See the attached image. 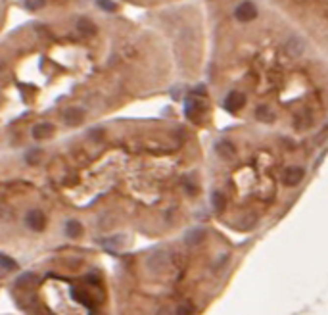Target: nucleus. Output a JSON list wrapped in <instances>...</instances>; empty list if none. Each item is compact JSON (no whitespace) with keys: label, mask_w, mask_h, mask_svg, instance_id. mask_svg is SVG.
<instances>
[{"label":"nucleus","mask_w":328,"mask_h":315,"mask_svg":"<svg viewBox=\"0 0 328 315\" xmlns=\"http://www.w3.org/2000/svg\"><path fill=\"white\" fill-rule=\"evenodd\" d=\"M77 31L83 37H94L98 33V27H96V23L92 22V20H88V18H79L77 20Z\"/></svg>","instance_id":"nucleus-10"},{"label":"nucleus","mask_w":328,"mask_h":315,"mask_svg":"<svg viewBox=\"0 0 328 315\" xmlns=\"http://www.w3.org/2000/svg\"><path fill=\"white\" fill-rule=\"evenodd\" d=\"M255 117L263 121V123H273L275 119H277V115L273 113V110L267 106V104H261V106H257V110H255Z\"/></svg>","instance_id":"nucleus-12"},{"label":"nucleus","mask_w":328,"mask_h":315,"mask_svg":"<svg viewBox=\"0 0 328 315\" xmlns=\"http://www.w3.org/2000/svg\"><path fill=\"white\" fill-rule=\"evenodd\" d=\"M98 8H102L104 12H115L117 10V4L113 0H96Z\"/></svg>","instance_id":"nucleus-21"},{"label":"nucleus","mask_w":328,"mask_h":315,"mask_svg":"<svg viewBox=\"0 0 328 315\" xmlns=\"http://www.w3.org/2000/svg\"><path fill=\"white\" fill-rule=\"evenodd\" d=\"M203 112H205L203 100L200 96H196V94H190L186 98V102H184V113H186V117L192 119V121H200V117L203 115Z\"/></svg>","instance_id":"nucleus-1"},{"label":"nucleus","mask_w":328,"mask_h":315,"mask_svg":"<svg viewBox=\"0 0 328 315\" xmlns=\"http://www.w3.org/2000/svg\"><path fill=\"white\" fill-rule=\"evenodd\" d=\"M39 283V277L35 273H22L18 277V287H35Z\"/></svg>","instance_id":"nucleus-15"},{"label":"nucleus","mask_w":328,"mask_h":315,"mask_svg":"<svg viewBox=\"0 0 328 315\" xmlns=\"http://www.w3.org/2000/svg\"><path fill=\"white\" fill-rule=\"evenodd\" d=\"M234 18L240 23H248L253 22L257 18V6L252 2V0H246V2H240L234 10Z\"/></svg>","instance_id":"nucleus-2"},{"label":"nucleus","mask_w":328,"mask_h":315,"mask_svg":"<svg viewBox=\"0 0 328 315\" xmlns=\"http://www.w3.org/2000/svg\"><path fill=\"white\" fill-rule=\"evenodd\" d=\"M215 152L221 159L225 161H230L236 158V146L230 142V140H217L215 142Z\"/></svg>","instance_id":"nucleus-6"},{"label":"nucleus","mask_w":328,"mask_h":315,"mask_svg":"<svg viewBox=\"0 0 328 315\" xmlns=\"http://www.w3.org/2000/svg\"><path fill=\"white\" fill-rule=\"evenodd\" d=\"M223 106H225V110L227 112H240L242 108L246 106V96L242 94V92H238V90H232V92H228L227 94V98L223 100Z\"/></svg>","instance_id":"nucleus-5"},{"label":"nucleus","mask_w":328,"mask_h":315,"mask_svg":"<svg viewBox=\"0 0 328 315\" xmlns=\"http://www.w3.org/2000/svg\"><path fill=\"white\" fill-rule=\"evenodd\" d=\"M305 177V169L300 167V165H290L286 167L284 173H282V183L286 186H298Z\"/></svg>","instance_id":"nucleus-4"},{"label":"nucleus","mask_w":328,"mask_h":315,"mask_svg":"<svg viewBox=\"0 0 328 315\" xmlns=\"http://www.w3.org/2000/svg\"><path fill=\"white\" fill-rule=\"evenodd\" d=\"M41 156H43V152H41V150H31V152H27L25 159H27V163L35 165V163H39V161H41V159H39Z\"/></svg>","instance_id":"nucleus-22"},{"label":"nucleus","mask_w":328,"mask_h":315,"mask_svg":"<svg viewBox=\"0 0 328 315\" xmlns=\"http://www.w3.org/2000/svg\"><path fill=\"white\" fill-rule=\"evenodd\" d=\"M64 121H66L67 125H71V127L81 125V123L85 121V110H83V108H77V106L67 108L66 112H64Z\"/></svg>","instance_id":"nucleus-7"},{"label":"nucleus","mask_w":328,"mask_h":315,"mask_svg":"<svg viewBox=\"0 0 328 315\" xmlns=\"http://www.w3.org/2000/svg\"><path fill=\"white\" fill-rule=\"evenodd\" d=\"M54 131H56V127H54L52 123L43 121V123H37V125L33 127L31 135H33L35 140H46V138H50V136L54 135Z\"/></svg>","instance_id":"nucleus-8"},{"label":"nucleus","mask_w":328,"mask_h":315,"mask_svg":"<svg viewBox=\"0 0 328 315\" xmlns=\"http://www.w3.org/2000/svg\"><path fill=\"white\" fill-rule=\"evenodd\" d=\"M150 267L152 269H161V267H165L167 265V256H165V252H155L152 258H150Z\"/></svg>","instance_id":"nucleus-14"},{"label":"nucleus","mask_w":328,"mask_h":315,"mask_svg":"<svg viewBox=\"0 0 328 315\" xmlns=\"http://www.w3.org/2000/svg\"><path fill=\"white\" fill-rule=\"evenodd\" d=\"M123 244H125V238H123V235H117V236H113V238L104 240V246L108 248V250H117V248H121Z\"/></svg>","instance_id":"nucleus-16"},{"label":"nucleus","mask_w":328,"mask_h":315,"mask_svg":"<svg viewBox=\"0 0 328 315\" xmlns=\"http://www.w3.org/2000/svg\"><path fill=\"white\" fill-rule=\"evenodd\" d=\"M66 235L69 238H79L83 235V225L77 219H69L66 223Z\"/></svg>","instance_id":"nucleus-13"},{"label":"nucleus","mask_w":328,"mask_h":315,"mask_svg":"<svg viewBox=\"0 0 328 315\" xmlns=\"http://www.w3.org/2000/svg\"><path fill=\"white\" fill-rule=\"evenodd\" d=\"M286 52L290 54V56H302L303 52H305V43H303V39L302 37H290L288 41H286Z\"/></svg>","instance_id":"nucleus-9"},{"label":"nucleus","mask_w":328,"mask_h":315,"mask_svg":"<svg viewBox=\"0 0 328 315\" xmlns=\"http://www.w3.org/2000/svg\"><path fill=\"white\" fill-rule=\"evenodd\" d=\"M0 267L6 271H14L18 269V263L12 260V258H8V256H4V254H0Z\"/></svg>","instance_id":"nucleus-19"},{"label":"nucleus","mask_w":328,"mask_h":315,"mask_svg":"<svg viewBox=\"0 0 328 315\" xmlns=\"http://www.w3.org/2000/svg\"><path fill=\"white\" fill-rule=\"evenodd\" d=\"M186 244L188 246H196V244H202L203 240H205V231L203 229H200V227H196V229H190L188 233H186Z\"/></svg>","instance_id":"nucleus-11"},{"label":"nucleus","mask_w":328,"mask_h":315,"mask_svg":"<svg viewBox=\"0 0 328 315\" xmlns=\"http://www.w3.org/2000/svg\"><path fill=\"white\" fill-rule=\"evenodd\" d=\"M71 296H73L77 302H81V304H83L87 310H90V312H92V304H90V302L87 300V294H85V292H81V290L73 289V290H71Z\"/></svg>","instance_id":"nucleus-18"},{"label":"nucleus","mask_w":328,"mask_h":315,"mask_svg":"<svg viewBox=\"0 0 328 315\" xmlns=\"http://www.w3.org/2000/svg\"><path fill=\"white\" fill-rule=\"evenodd\" d=\"M211 206H213L215 211H223V210H225V196H223L219 190H215V192L211 194Z\"/></svg>","instance_id":"nucleus-17"},{"label":"nucleus","mask_w":328,"mask_h":315,"mask_svg":"<svg viewBox=\"0 0 328 315\" xmlns=\"http://www.w3.org/2000/svg\"><path fill=\"white\" fill-rule=\"evenodd\" d=\"M25 225L29 227L31 231L35 233H41L46 229V215H44L43 210H29L27 215H25Z\"/></svg>","instance_id":"nucleus-3"},{"label":"nucleus","mask_w":328,"mask_h":315,"mask_svg":"<svg viewBox=\"0 0 328 315\" xmlns=\"http://www.w3.org/2000/svg\"><path fill=\"white\" fill-rule=\"evenodd\" d=\"M25 8L31 10V12H37V10H43L46 6V0H23Z\"/></svg>","instance_id":"nucleus-20"}]
</instances>
